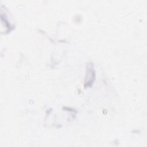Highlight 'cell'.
<instances>
[{"mask_svg":"<svg viewBox=\"0 0 147 147\" xmlns=\"http://www.w3.org/2000/svg\"><path fill=\"white\" fill-rule=\"evenodd\" d=\"M90 69L88 67L87 69V76L86 77V84H87V86L89 84H91L93 82V79H94V72L93 70V68L91 67V65H90Z\"/></svg>","mask_w":147,"mask_h":147,"instance_id":"cell-1","label":"cell"}]
</instances>
